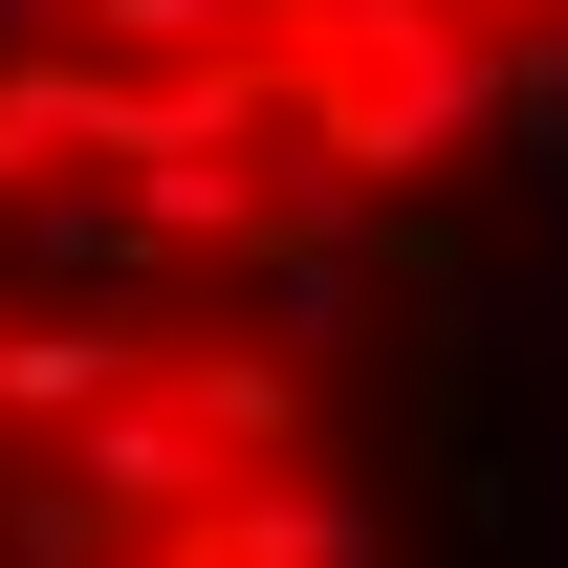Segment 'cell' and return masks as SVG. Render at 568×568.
I'll list each match as a JSON object with an SVG mask.
<instances>
[{
  "label": "cell",
  "mask_w": 568,
  "mask_h": 568,
  "mask_svg": "<svg viewBox=\"0 0 568 568\" xmlns=\"http://www.w3.org/2000/svg\"><path fill=\"white\" fill-rule=\"evenodd\" d=\"M153 132H175L153 67H110V44H67V22H44V44H0V219L67 197V153H88V175H132Z\"/></svg>",
  "instance_id": "7a4b0ae2"
},
{
  "label": "cell",
  "mask_w": 568,
  "mask_h": 568,
  "mask_svg": "<svg viewBox=\"0 0 568 568\" xmlns=\"http://www.w3.org/2000/svg\"><path fill=\"white\" fill-rule=\"evenodd\" d=\"M153 568H372V503L328 459H263V481H219L197 525H153Z\"/></svg>",
  "instance_id": "277c9868"
},
{
  "label": "cell",
  "mask_w": 568,
  "mask_h": 568,
  "mask_svg": "<svg viewBox=\"0 0 568 568\" xmlns=\"http://www.w3.org/2000/svg\"><path fill=\"white\" fill-rule=\"evenodd\" d=\"M525 67H547V44H503V22H416V44H372V67L306 88V175H328V197H394L437 153H481Z\"/></svg>",
  "instance_id": "6da1fadb"
},
{
  "label": "cell",
  "mask_w": 568,
  "mask_h": 568,
  "mask_svg": "<svg viewBox=\"0 0 568 568\" xmlns=\"http://www.w3.org/2000/svg\"><path fill=\"white\" fill-rule=\"evenodd\" d=\"M67 44H110V67H219V44H284V0H67Z\"/></svg>",
  "instance_id": "5b68a950"
},
{
  "label": "cell",
  "mask_w": 568,
  "mask_h": 568,
  "mask_svg": "<svg viewBox=\"0 0 568 568\" xmlns=\"http://www.w3.org/2000/svg\"><path fill=\"white\" fill-rule=\"evenodd\" d=\"M153 372H175L153 306H67V284H44V306H0V437H22V459H67L88 416H132Z\"/></svg>",
  "instance_id": "3957f363"
}]
</instances>
